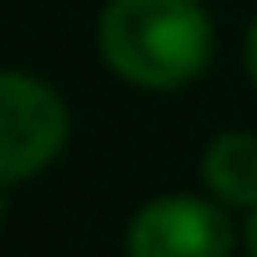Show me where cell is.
<instances>
[{
	"mask_svg": "<svg viewBox=\"0 0 257 257\" xmlns=\"http://www.w3.org/2000/svg\"><path fill=\"white\" fill-rule=\"evenodd\" d=\"M95 38L105 67L143 91L191 86L214 53V29L200 0H110Z\"/></svg>",
	"mask_w": 257,
	"mask_h": 257,
	"instance_id": "cell-1",
	"label": "cell"
},
{
	"mask_svg": "<svg viewBox=\"0 0 257 257\" xmlns=\"http://www.w3.org/2000/svg\"><path fill=\"white\" fill-rule=\"evenodd\" d=\"M233 224L224 200L162 195L148 200L128 224V257H229Z\"/></svg>",
	"mask_w": 257,
	"mask_h": 257,
	"instance_id": "cell-3",
	"label": "cell"
},
{
	"mask_svg": "<svg viewBox=\"0 0 257 257\" xmlns=\"http://www.w3.org/2000/svg\"><path fill=\"white\" fill-rule=\"evenodd\" d=\"M67 143V105L48 81L29 72L0 76V181L19 186L38 176Z\"/></svg>",
	"mask_w": 257,
	"mask_h": 257,
	"instance_id": "cell-2",
	"label": "cell"
},
{
	"mask_svg": "<svg viewBox=\"0 0 257 257\" xmlns=\"http://www.w3.org/2000/svg\"><path fill=\"white\" fill-rule=\"evenodd\" d=\"M248 257H257V210H252V219H248Z\"/></svg>",
	"mask_w": 257,
	"mask_h": 257,
	"instance_id": "cell-6",
	"label": "cell"
},
{
	"mask_svg": "<svg viewBox=\"0 0 257 257\" xmlns=\"http://www.w3.org/2000/svg\"><path fill=\"white\" fill-rule=\"evenodd\" d=\"M248 76H252V86H257V24H252V34H248Z\"/></svg>",
	"mask_w": 257,
	"mask_h": 257,
	"instance_id": "cell-5",
	"label": "cell"
},
{
	"mask_svg": "<svg viewBox=\"0 0 257 257\" xmlns=\"http://www.w3.org/2000/svg\"><path fill=\"white\" fill-rule=\"evenodd\" d=\"M200 176L214 200L233 210H257V134H243V128L219 134L205 148Z\"/></svg>",
	"mask_w": 257,
	"mask_h": 257,
	"instance_id": "cell-4",
	"label": "cell"
}]
</instances>
